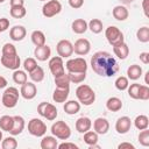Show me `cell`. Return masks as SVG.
<instances>
[{
  "label": "cell",
  "mask_w": 149,
  "mask_h": 149,
  "mask_svg": "<svg viewBox=\"0 0 149 149\" xmlns=\"http://www.w3.org/2000/svg\"><path fill=\"white\" fill-rule=\"evenodd\" d=\"M93 129L98 135H104L109 130V122L105 118H98L93 122Z\"/></svg>",
  "instance_id": "cell-17"
},
{
  "label": "cell",
  "mask_w": 149,
  "mask_h": 149,
  "mask_svg": "<svg viewBox=\"0 0 149 149\" xmlns=\"http://www.w3.org/2000/svg\"><path fill=\"white\" fill-rule=\"evenodd\" d=\"M106 108L111 112H119L122 108V101L118 97H112L106 101Z\"/></svg>",
  "instance_id": "cell-26"
},
{
  "label": "cell",
  "mask_w": 149,
  "mask_h": 149,
  "mask_svg": "<svg viewBox=\"0 0 149 149\" xmlns=\"http://www.w3.org/2000/svg\"><path fill=\"white\" fill-rule=\"evenodd\" d=\"M98 134L93 130H87L86 133H84V142L87 144V146H92V144H95L98 143Z\"/></svg>",
  "instance_id": "cell-35"
},
{
  "label": "cell",
  "mask_w": 149,
  "mask_h": 149,
  "mask_svg": "<svg viewBox=\"0 0 149 149\" xmlns=\"http://www.w3.org/2000/svg\"><path fill=\"white\" fill-rule=\"evenodd\" d=\"M91 50V43L86 38H78L73 44V52L79 56H85Z\"/></svg>",
  "instance_id": "cell-13"
},
{
  "label": "cell",
  "mask_w": 149,
  "mask_h": 149,
  "mask_svg": "<svg viewBox=\"0 0 149 149\" xmlns=\"http://www.w3.org/2000/svg\"><path fill=\"white\" fill-rule=\"evenodd\" d=\"M130 127H132V121H130V118L128 116H121L115 122V130L119 134L128 133L130 130Z\"/></svg>",
  "instance_id": "cell-15"
},
{
  "label": "cell",
  "mask_w": 149,
  "mask_h": 149,
  "mask_svg": "<svg viewBox=\"0 0 149 149\" xmlns=\"http://www.w3.org/2000/svg\"><path fill=\"white\" fill-rule=\"evenodd\" d=\"M65 68H66L68 72H86L87 63L84 58L77 57V58L69 59L65 63Z\"/></svg>",
  "instance_id": "cell-8"
},
{
  "label": "cell",
  "mask_w": 149,
  "mask_h": 149,
  "mask_svg": "<svg viewBox=\"0 0 149 149\" xmlns=\"http://www.w3.org/2000/svg\"><path fill=\"white\" fill-rule=\"evenodd\" d=\"M36 66H37V62H36L35 58L29 57V58H26L24 62H23V68L27 72H31Z\"/></svg>",
  "instance_id": "cell-43"
},
{
  "label": "cell",
  "mask_w": 149,
  "mask_h": 149,
  "mask_svg": "<svg viewBox=\"0 0 149 149\" xmlns=\"http://www.w3.org/2000/svg\"><path fill=\"white\" fill-rule=\"evenodd\" d=\"M1 52H2V55H6V56L17 54L15 45H13L12 43H5L3 47H2V49H1Z\"/></svg>",
  "instance_id": "cell-45"
},
{
  "label": "cell",
  "mask_w": 149,
  "mask_h": 149,
  "mask_svg": "<svg viewBox=\"0 0 149 149\" xmlns=\"http://www.w3.org/2000/svg\"><path fill=\"white\" fill-rule=\"evenodd\" d=\"M139 99L140 100H148L149 99V87L147 85H140Z\"/></svg>",
  "instance_id": "cell-46"
},
{
  "label": "cell",
  "mask_w": 149,
  "mask_h": 149,
  "mask_svg": "<svg viewBox=\"0 0 149 149\" xmlns=\"http://www.w3.org/2000/svg\"><path fill=\"white\" fill-rule=\"evenodd\" d=\"M13 80H14V83H16L19 85L24 84L27 81V74H26V72L22 71V70H20V69L14 70V72H13Z\"/></svg>",
  "instance_id": "cell-37"
},
{
  "label": "cell",
  "mask_w": 149,
  "mask_h": 149,
  "mask_svg": "<svg viewBox=\"0 0 149 149\" xmlns=\"http://www.w3.org/2000/svg\"><path fill=\"white\" fill-rule=\"evenodd\" d=\"M72 31L76 34H84L87 30V22L84 19H76L71 24Z\"/></svg>",
  "instance_id": "cell-25"
},
{
  "label": "cell",
  "mask_w": 149,
  "mask_h": 149,
  "mask_svg": "<svg viewBox=\"0 0 149 149\" xmlns=\"http://www.w3.org/2000/svg\"><path fill=\"white\" fill-rule=\"evenodd\" d=\"M37 112H38V114H40L41 116L45 118V119L49 120V121L55 120V119L57 118V115H58L57 108H56L52 104L47 102V101H42V102L37 106Z\"/></svg>",
  "instance_id": "cell-6"
},
{
  "label": "cell",
  "mask_w": 149,
  "mask_h": 149,
  "mask_svg": "<svg viewBox=\"0 0 149 149\" xmlns=\"http://www.w3.org/2000/svg\"><path fill=\"white\" fill-rule=\"evenodd\" d=\"M148 3H149V0H143L142 2V7H143V12H144V15L148 17L149 16V13H148Z\"/></svg>",
  "instance_id": "cell-51"
},
{
  "label": "cell",
  "mask_w": 149,
  "mask_h": 149,
  "mask_svg": "<svg viewBox=\"0 0 149 149\" xmlns=\"http://www.w3.org/2000/svg\"><path fill=\"white\" fill-rule=\"evenodd\" d=\"M87 28H90V30H91L93 34H99V33L102 31L104 26H102L101 20H99V19H92V20L87 23Z\"/></svg>",
  "instance_id": "cell-34"
},
{
  "label": "cell",
  "mask_w": 149,
  "mask_h": 149,
  "mask_svg": "<svg viewBox=\"0 0 149 149\" xmlns=\"http://www.w3.org/2000/svg\"><path fill=\"white\" fill-rule=\"evenodd\" d=\"M10 7L13 6H23L24 3V0H10Z\"/></svg>",
  "instance_id": "cell-52"
},
{
  "label": "cell",
  "mask_w": 149,
  "mask_h": 149,
  "mask_svg": "<svg viewBox=\"0 0 149 149\" xmlns=\"http://www.w3.org/2000/svg\"><path fill=\"white\" fill-rule=\"evenodd\" d=\"M62 10V3L58 0H49L42 7V14L45 17H52L59 14Z\"/></svg>",
  "instance_id": "cell-9"
},
{
  "label": "cell",
  "mask_w": 149,
  "mask_h": 149,
  "mask_svg": "<svg viewBox=\"0 0 149 149\" xmlns=\"http://www.w3.org/2000/svg\"><path fill=\"white\" fill-rule=\"evenodd\" d=\"M40 1H45V0H40Z\"/></svg>",
  "instance_id": "cell-60"
},
{
  "label": "cell",
  "mask_w": 149,
  "mask_h": 149,
  "mask_svg": "<svg viewBox=\"0 0 149 149\" xmlns=\"http://www.w3.org/2000/svg\"><path fill=\"white\" fill-rule=\"evenodd\" d=\"M127 76L130 80H137L142 76V68L137 64H133L127 69Z\"/></svg>",
  "instance_id": "cell-27"
},
{
  "label": "cell",
  "mask_w": 149,
  "mask_h": 149,
  "mask_svg": "<svg viewBox=\"0 0 149 149\" xmlns=\"http://www.w3.org/2000/svg\"><path fill=\"white\" fill-rule=\"evenodd\" d=\"M28 132L36 137L44 136V134L47 133V125L41 119L34 118L28 122Z\"/></svg>",
  "instance_id": "cell-7"
},
{
  "label": "cell",
  "mask_w": 149,
  "mask_h": 149,
  "mask_svg": "<svg viewBox=\"0 0 149 149\" xmlns=\"http://www.w3.org/2000/svg\"><path fill=\"white\" fill-rule=\"evenodd\" d=\"M127 90H128V95H129L132 99H139L140 84L134 83V84H132L130 86H128V87H127Z\"/></svg>",
  "instance_id": "cell-44"
},
{
  "label": "cell",
  "mask_w": 149,
  "mask_h": 149,
  "mask_svg": "<svg viewBox=\"0 0 149 149\" xmlns=\"http://www.w3.org/2000/svg\"><path fill=\"white\" fill-rule=\"evenodd\" d=\"M68 74L70 77V81L73 84H79L86 78V72H68Z\"/></svg>",
  "instance_id": "cell-39"
},
{
  "label": "cell",
  "mask_w": 149,
  "mask_h": 149,
  "mask_svg": "<svg viewBox=\"0 0 149 149\" xmlns=\"http://www.w3.org/2000/svg\"><path fill=\"white\" fill-rule=\"evenodd\" d=\"M140 61L143 64H148L149 63V52H141L140 54Z\"/></svg>",
  "instance_id": "cell-49"
},
{
  "label": "cell",
  "mask_w": 149,
  "mask_h": 149,
  "mask_svg": "<svg viewBox=\"0 0 149 149\" xmlns=\"http://www.w3.org/2000/svg\"><path fill=\"white\" fill-rule=\"evenodd\" d=\"M112 14H113V17H114L115 20H118V21H125V20H127L128 16H129L128 9H127L125 6H122V5L115 6V7L113 8V10H112Z\"/></svg>",
  "instance_id": "cell-21"
},
{
  "label": "cell",
  "mask_w": 149,
  "mask_h": 149,
  "mask_svg": "<svg viewBox=\"0 0 149 149\" xmlns=\"http://www.w3.org/2000/svg\"><path fill=\"white\" fill-rule=\"evenodd\" d=\"M139 142L143 146V147H148L149 146V130L148 128L142 129L139 134Z\"/></svg>",
  "instance_id": "cell-42"
},
{
  "label": "cell",
  "mask_w": 149,
  "mask_h": 149,
  "mask_svg": "<svg viewBox=\"0 0 149 149\" xmlns=\"http://www.w3.org/2000/svg\"><path fill=\"white\" fill-rule=\"evenodd\" d=\"M63 108H64V112L66 114L73 115V114H77L80 111V102H78L76 100H69V101H65Z\"/></svg>",
  "instance_id": "cell-24"
},
{
  "label": "cell",
  "mask_w": 149,
  "mask_h": 149,
  "mask_svg": "<svg viewBox=\"0 0 149 149\" xmlns=\"http://www.w3.org/2000/svg\"><path fill=\"white\" fill-rule=\"evenodd\" d=\"M51 133L55 137H57L59 140H68L71 136V129H70L69 125L63 120L56 121L55 123H52Z\"/></svg>",
  "instance_id": "cell-4"
},
{
  "label": "cell",
  "mask_w": 149,
  "mask_h": 149,
  "mask_svg": "<svg viewBox=\"0 0 149 149\" xmlns=\"http://www.w3.org/2000/svg\"><path fill=\"white\" fill-rule=\"evenodd\" d=\"M91 127H92V121L87 116H81V118L77 119V121H76V129L78 133L84 134L87 130H90Z\"/></svg>",
  "instance_id": "cell-20"
},
{
  "label": "cell",
  "mask_w": 149,
  "mask_h": 149,
  "mask_svg": "<svg viewBox=\"0 0 149 149\" xmlns=\"http://www.w3.org/2000/svg\"><path fill=\"white\" fill-rule=\"evenodd\" d=\"M19 97L20 93L16 87H7L2 93V99H1L2 105L7 108H13L16 106L19 101Z\"/></svg>",
  "instance_id": "cell-3"
},
{
  "label": "cell",
  "mask_w": 149,
  "mask_h": 149,
  "mask_svg": "<svg viewBox=\"0 0 149 149\" xmlns=\"http://www.w3.org/2000/svg\"><path fill=\"white\" fill-rule=\"evenodd\" d=\"M113 52H114V55H115L118 58H120V59H126L127 56L129 55V47H128L125 42H122V43H120V44L113 47Z\"/></svg>",
  "instance_id": "cell-23"
},
{
  "label": "cell",
  "mask_w": 149,
  "mask_h": 149,
  "mask_svg": "<svg viewBox=\"0 0 149 149\" xmlns=\"http://www.w3.org/2000/svg\"><path fill=\"white\" fill-rule=\"evenodd\" d=\"M56 50L59 57L68 58L73 54V44L69 40H61L56 45Z\"/></svg>",
  "instance_id": "cell-10"
},
{
  "label": "cell",
  "mask_w": 149,
  "mask_h": 149,
  "mask_svg": "<svg viewBox=\"0 0 149 149\" xmlns=\"http://www.w3.org/2000/svg\"><path fill=\"white\" fill-rule=\"evenodd\" d=\"M6 0H0V3H2V2H5Z\"/></svg>",
  "instance_id": "cell-58"
},
{
  "label": "cell",
  "mask_w": 149,
  "mask_h": 149,
  "mask_svg": "<svg viewBox=\"0 0 149 149\" xmlns=\"http://www.w3.org/2000/svg\"><path fill=\"white\" fill-rule=\"evenodd\" d=\"M136 37L140 42L142 43H147L149 42V28L148 27H141L137 31H136Z\"/></svg>",
  "instance_id": "cell-38"
},
{
  "label": "cell",
  "mask_w": 149,
  "mask_h": 149,
  "mask_svg": "<svg viewBox=\"0 0 149 149\" xmlns=\"http://www.w3.org/2000/svg\"><path fill=\"white\" fill-rule=\"evenodd\" d=\"M27 10L24 8V6H13L10 7V16H13L14 19H22L23 16H26Z\"/></svg>",
  "instance_id": "cell-36"
},
{
  "label": "cell",
  "mask_w": 149,
  "mask_h": 149,
  "mask_svg": "<svg viewBox=\"0 0 149 149\" xmlns=\"http://www.w3.org/2000/svg\"><path fill=\"white\" fill-rule=\"evenodd\" d=\"M37 93V88L36 85L31 81H26L24 84L21 85V90H20V94L26 99V100H31L36 97Z\"/></svg>",
  "instance_id": "cell-14"
},
{
  "label": "cell",
  "mask_w": 149,
  "mask_h": 149,
  "mask_svg": "<svg viewBox=\"0 0 149 149\" xmlns=\"http://www.w3.org/2000/svg\"><path fill=\"white\" fill-rule=\"evenodd\" d=\"M70 77L68 73H63V74H59L57 77H55V84L57 87H61V88H66V87H70Z\"/></svg>",
  "instance_id": "cell-29"
},
{
  "label": "cell",
  "mask_w": 149,
  "mask_h": 149,
  "mask_svg": "<svg viewBox=\"0 0 149 149\" xmlns=\"http://www.w3.org/2000/svg\"><path fill=\"white\" fill-rule=\"evenodd\" d=\"M0 33H3V31H2V29H1V26H0Z\"/></svg>",
  "instance_id": "cell-59"
},
{
  "label": "cell",
  "mask_w": 149,
  "mask_h": 149,
  "mask_svg": "<svg viewBox=\"0 0 149 149\" xmlns=\"http://www.w3.org/2000/svg\"><path fill=\"white\" fill-rule=\"evenodd\" d=\"M118 148H119V149H123V148L135 149V146H134V144H132V143H129V142H122V143H120V144L118 146Z\"/></svg>",
  "instance_id": "cell-50"
},
{
  "label": "cell",
  "mask_w": 149,
  "mask_h": 149,
  "mask_svg": "<svg viewBox=\"0 0 149 149\" xmlns=\"http://www.w3.org/2000/svg\"><path fill=\"white\" fill-rule=\"evenodd\" d=\"M148 76H149V72L146 73V84H149V81H148Z\"/></svg>",
  "instance_id": "cell-56"
},
{
  "label": "cell",
  "mask_w": 149,
  "mask_h": 149,
  "mask_svg": "<svg viewBox=\"0 0 149 149\" xmlns=\"http://www.w3.org/2000/svg\"><path fill=\"white\" fill-rule=\"evenodd\" d=\"M69 5L72 8L78 9V8H80L84 5V0H69Z\"/></svg>",
  "instance_id": "cell-47"
},
{
  "label": "cell",
  "mask_w": 149,
  "mask_h": 149,
  "mask_svg": "<svg viewBox=\"0 0 149 149\" xmlns=\"http://www.w3.org/2000/svg\"><path fill=\"white\" fill-rule=\"evenodd\" d=\"M13 121H14L13 116H10V115H2L0 118V128L2 130H5V132H9L12 129V127H13Z\"/></svg>",
  "instance_id": "cell-33"
},
{
  "label": "cell",
  "mask_w": 149,
  "mask_h": 149,
  "mask_svg": "<svg viewBox=\"0 0 149 149\" xmlns=\"http://www.w3.org/2000/svg\"><path fill=\"white\" fill-rule=\"evenodd\" d=\"M114 84H115V87H116L119 91H125V90H127V87L129 86L128 78H127V77H123V76L118 77Z\"/></svg>",
  "instance_id": "cell-41"
},
{
  "label": "cell",
  "mask_w": 149,
  "mask_h": 149,
  "mask_svg": "<svg viewBox=\"0 0 149 149\" xmlns=\"http://www.w3.org/2000/svg\"><path fill=\"white\" fill-rule=\"evenodd\" d=\"M6 86H7V79L5 77L0 76V90L3 88V87H6Z\"/></svg>",
  "instance_id": "cell-53"
},
{
  "label": "cell",
  "mask_w": 149,
  "mask_h": 149,
  "mask_svg": "<svg viewBox=\"0 0 149 149\" xmlns=\"http://www.w3.org/2000/svg\"><path fill=\"white\" fill-rule=\"evenodd\" d=\"M44 70L41 68V66H36L31 72H29V77H30V79L33 80V81H35V83H41L43 79H44Z\"/></svg>",
  "instance_id": "cell-31"
},
{
  "label": "cell",
  "mask_w": 149,
  "mask_h": 149,
  "mask_svg": "<svg viewBox=\"0 0 149 149\" xmlns=\"http://www.w3.org/2000/svg\"><path fill=\"white\" fill-rule=\"evenodd\" d=\"M88 148H90V149H95V148H97V149H99V148H100V146L95 143V144H92V146H88Z\"/></svg>",
  "instance_id": "cell-54"
},
{
  "label": "cell",
  "mask_w": 149,
  "mask_h": 149,
  "mask_svg": "<svg viewBox=\"0 0 149 149\" xmlns=\"http://www.w3.org/2000/svg\"><path fill=\"white\" fill-rule=\"evenodd\" d=\"M16 147H17V141L13 136H8L1 141V148L2 149H15Z\"/></svg>",
  "instance_id": "cell-40"
},
{
  "label": "cell",
  "mask_w": 149,
  "mask_h": 149,
  "mask_svg": "<svg viewBox=\"0 0 149 149\" xmlns=\"http://www.w3.org/2000/svg\"><path fill=\"white\" fill-rule=\"evenodd\" d=\"M27 35V30L23 26H14L10 28L9 30V37L13 40V41H22Z\"/></svg>",
  "instance_id": "cell-18"
},
{
  "label": "cell",
  "mask_w": 149,
  "mask_h": 149,
  "mask_svg": "<svg viewBox=\"0 0 149 149\" xmlns=\"http://www.w3.org/2000/svg\"><path fill=\"white\" fill-rule=\"evenodd\" d=\"M92 70L101 77H112L119 71V64L107 51H97L91 58Z\"/></svg>",
  "instance_id": "cell-1"
},
{
  "label": "cell",
  "mask_w": 149,
  "mask_h": 149,
  "mask_svg": "<svg viewBox=\"0 0 149 149\" xmlns=\"http://www.w3.org/2000/svg\"><path fill=\"white\" fill-rule=\"evenodd\" d=\"M31 42L36 45V47H40V45H43L45 44V35L43 31L41 30H34L31 33Z\"/></svg>",
  "instance_id": "cell-30"
},
{
  "label": "cell",
  "mask_w": 149,
  "mask_h": 149,
  "mask_svg": "<svg viewBox=\"0 0 149 149\" xmlns=\"http://www.w3.org/2000/svg\"><path fill=\"white\" fill-rule=\"evenodd\" d=\"M58 142L54 136H44L41 140V148L42 149H56Z\"/></svg>",
  "instance_id": "cell-28"
},
{
  "label": "cell",
  "mask_w": 149,
  "mask_h": 149,
  "mask_svg": "<svg viewBox=\"0 0 149 149\" xmlns=\"http://www.w3.org/2000/svg\"><path fill=\"white\" fill-rule=\"evenodd\" d=\"M105 37L107 40V42L114 47L118 45L122 42H125V37H123V33L115 26H109L106 28L105 30Z\"/></svg>",
  "instance_id": "cell-5"
},
{
  "label": "cell",
  "mask_w": 149,
  "mask_h": 149,
  "mask_svg": "<svg viewBox=\"0 0 149 149\" xmlns=\"http://www.w3.org/2000/svg\"><path fill=\"white\" fill-rule=\"evenodd\" d=\"M49 69H50L51 73L54 74V77H57L59 74H63L65 72L63 58L59 57V56H55V57L50 58V61H49Z\"/></svg>",
  "instance_id": "cell-12"
},
{
  "label": "cell",
  "mask_w": 149,
  "mask_h": 149,
  "mask_svg": "<svg viewBox=\"0 0 149 149\" xmlns=\"http://www.w3.org/2000/svg\"><path fill=\"white\" fill-rule=\"evenodd\" d=\"M34 55H35V57H36L37 61L44 62V61H47V59L50 58V56H51V49L47 44H43V45H40V47H36L35 48Z\"/></svg>",
  "instance_id": "cell-16"
},
{
  "label": "cell",
  "mask_w": 149,
  "mask_h": 149,
  "mask_svg": "<svg viewBox=\"0 0 149 149\" xmlns=\"http://www.w3.org/2000/svg\"><path fill=\"white\" fill-rule=\"evenodd\" d=\"M57 148L59 149H66V148H72V149H78V146L74 144V143H71V142H64V143H61L57 146Z\"/></svg>",
  "instance_id": "cell-48"
},
{
  "label": "cell",
  "mask_w": 149,
  "mask_h": 149,
  "mask_svg": "<svg viewBox=\"0 0 149 149\" xmlns=\"http://www.w3.org/2000/svg\"><path fill=\"white\" fill-rule=\"evenodd\" d=\"M13 119H14V121H13V127H12V129L9 130V133H10L13 136H15V135H19V134L22 133V130L24 129L26 122H24V119H23L22 116H20V115H15V116H13Z\"/></svg>",
  "instance_id": "cell-19"
},
{
  "label": "cell",
  "mask_w": 149,
  "mask_h": 149,
  "mask_svg": "<svg viewBox=\"0 0 149 149\" xmlns=\"http://www.w3.org/2000/svg\"><path fill=\"white\" fill-rule=\"evenodd\" d=\"M122 3H125V5H128V3H130V2H133L134 0H120Z\"/></svg>",
  "instance_id": "cell-55"
},
{
  "label": "cell",
  "mask_w": 149,
  "mask_h": 149,
  "mask_svg": "<svg viewBox=\"0 0 149 149\" xmlns=\"http://www.w3.org/2000/svg\"><path fill=\"white\" fill-rule=\"evenodd\" d=\"M134 126L139 130H142V129L148 128V126H149V119H148V116L147 115H143V114L137 115L135 118V120H134Z\"/></svg>",
  "instance_id": "cell-32"
},
{
  "label": "cell",
  "mask_w": 149,
  "mask_h": 149,
  "mask_svg": "<svg viewBox=\"0 0 149 149\" xmlns=\"http://www.w3.org/2000/svg\"><path fill=\"white\" fill-rule=\"evenodd\" d=\"M69 93H70L69 87H66V88L57 87L52 93V99L55 102H65L69 98Z\"/></svg>",
  "instance_id": "cell-22"
},
{
  "label": "cell",
  "mask_w": 149,
  "mask_h": 149,
  "mask_svg": "<svg viewBox=\"0 0 149 149\" xmlns=\"http://www.w3.org/2000/svg\"><path fill=\"white\" fill-rule=\"evenodd\" d=\"M0 62L6 69H10V70H17L20 68V64H21V59H20V56L17 54L9 55V56L2 55L0 58Z\"/></svg>",
  "instance_id": "cell-11"
},
{
  "label": "cell",
  "mask_w": 149,
  "mask_h": 149,
  "mask_svg": "<svg viewBox=\"0 0 149 149\" xmlns=\"http://www.w3.org/2000/svg\"><path fill=\"white\" fill-rule=\"evenodd\" d=\"M76 97L78 101L85 106H90L95 101V92L91 86L86 84L79 85L76 88Z\"/></svg>",
  "instance_id": "cell-2"
},
{
  "label": "cell",
  "mask_w": 149,
  "mask_h": 149,
  "mask_svg": "<svg viewBox=\"0 0 149 149\" xmlns=\"http://www.w3.org/2000/svg\"><path fill=\"white\" fill-rule=\"evenodd\" d=\"M1 141H2V132L0 130V142H1Z\"/></svg>",
  "instance_id": "cell-57"
}]
</instances>
